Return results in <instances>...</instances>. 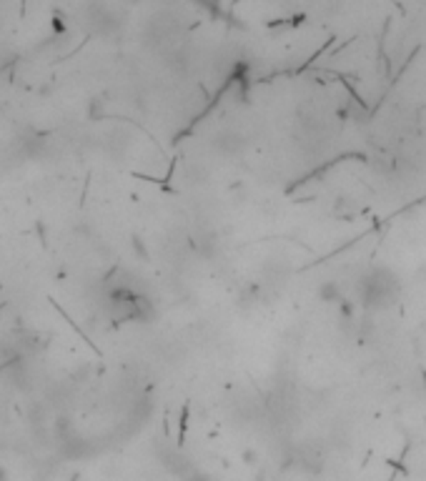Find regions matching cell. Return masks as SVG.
I'll return each mask as SVG.
<instances>
[{
	"label": "cell",
	"mask_w": 426,
	"mask_h": 481,
	"mask_svg": "<svg viewBox=\"0 0 426 481\" xmlns=\"http://www.w3.org/2000/svg\"><path fill=\"white\" fill-rule=\"evenodd\" d=\"M399 293V281L389 269H371L366 276H361L359 284V304L366 308L391 306Z\"/></svg>",
	"instance_id": "1"
},
{
	"label": "cell",
	"mask_w": 426,
	"mask_h": 481,
	"mask_svg": "<svg viewBox=\"0 0 426 481\" xmlns=\"http://www.w3.org/2000/svg\"><path fill=\"white\" fill-rule=\"evenodd\" d=\"M0 481H5V471L3 469H0Z\"/></svg>",
	"instance_id": "2"
}]
</instances>
